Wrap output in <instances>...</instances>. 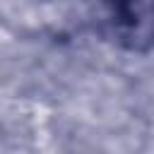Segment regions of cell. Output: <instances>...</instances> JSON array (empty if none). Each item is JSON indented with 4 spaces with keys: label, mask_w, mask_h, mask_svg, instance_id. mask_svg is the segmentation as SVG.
<instances>
[{
    "label": "cell",
    "mask_w": 154,
    "mask_h": 154,
    "mask_svg": "<svg viewBox=\"0 0 154 154\" xmlns=\"http://www.w3.org/2000/svg\"><path fill=\"white\" fill-rule=\"evenodd\" d=\"M113 38L135 53L152 46V0H106Z\"/></svg>",
    "instance_id": "cell-1"
}]
</instances>
